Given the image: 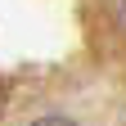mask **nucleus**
Returning a JSON list of instances; mask_svg holds the SVG:
<instances>
[{
	"mask_svg": "<svg viewBox=\"0 0 126 126\" xmlns=\"http://www.w3.org/2000/svg\"><path fill=\"white\" fill-rule=\"evenodd\" d=\"M32 126H72V122H63V117H41V122H32Z\"/></svg>",
	"mask_w": 126,
	"mask_h": 126,
	"instance_id": "1",
	"label": "nucleus"
},
{
	"mask_svg": "<svg viewBox=\"0 0 126 126\" xmlns=\"http://www.w3.org/2000/svg\"><path fill=\"white\" fill-rule=\"evenodd\" d=\"M122 27H126V0H122Z\"/></svg>",
	"mask_w": 126,
	"mask_h": 126,
	"instance_id": "2",
	"label": "nucleus"
}]
</instances>
